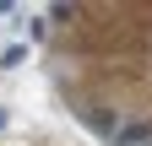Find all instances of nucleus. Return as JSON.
<instances>
[{
  "label": "nucleus",
  "mask_w": 152,
  "mask_h": 146,
  "mask_svg": "<svg viewBox=\"0 0 152 146\" xmlns=\"http://www.w3.org/2000/svg\"><path fill=\"white\" fill-rule=\"evenodd\" d=\"M114 146H152V124H147V119L120 124V130H114Z\"/></svg>",
  "instance_id": "f257e3e1"
},
{
  "label": "nucleus",
  "mask_w": 152,
  "mask_h": 146,
  "mask_svg": "<svg viewBox=\"0 0 152 146\" xmlns=\"http://www.w3.org/2000/svg\"><path fill=\"white\" fill-rule=\"evenodd\" d=\"M6 119H11V114H6V108H0V124H6Z\"/></svg>",
  "instance_id": "7ed1b4c3"
},
{
  "label": "nucleus",
  "mask_w": 152,
  "mask_h": 146,
  "mask_svg": "<svg viewBox=\"0 0 152 146\" xmlns=\"http://www.w3.org/2000/svg\"><path fill=\"white\" fill-rule=\"evenodd\" d=\"M87 130H92V135H114L120 124H114V114H109V108H92V114H87Z\"/></svg>",
  "instance_id": "f03ea898"
}]
</instances>
